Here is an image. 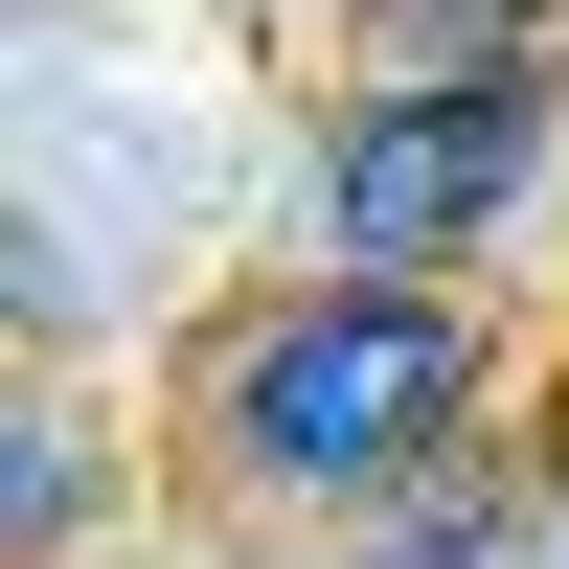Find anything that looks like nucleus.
Here are the masks:
<instances>
[{
    "instance_id": "f257e3e1",
    "label": "nucleus",
    "mask_w": 569,
    "mask_h": 569,
    "mask_svg": "<svg viewBox=\"0 0 569 569\" xmlns=\"http://www.w3.org/2000/svg\"><path fill=\"white\" fill-rule=\"evenodd\" d=\"M479 388H501L479 297H433V273H273L182 365V456L228 501H297V525H388V501H433L479 456Z\"/></svg>"
},
{
    "instance_id": "f03ea898",
    "label": "nucleus",
    "mask_w": 569,
    "mask_h": 569,
    "mask_svg": "<svg viewBox=\"0 0 569 569\" xmlns=\"http://www.w3.org/2000/svg\"><path fill=\"white\" fill-rule=\"evenodd\" d=\"M547 137H569V69H501V91H342L319 160H297L319 273H433V297H456V273L547 206Z\"/></svg>"
},
{
    "instance_id": "7ed1b4c3",
    "label": "nucleus",
    "mask_w": 569,
    "mask_h": 569,
    "mask_svg": "<svg viewBox=\"0 0 569 569\" xmlns=\"http://www.w3.org/2000/svg\"><path fill=\"white\" fill-rule=\"evenodd\" d=\"M547 69V0H342V91H501Z\"/></svg>"
},
{
    "instance_id": "20e7f679",
    "label": "nucleus",
    "mask_w": 569,
    "mask_h": 569,
    "mask_svg": "<svg viewBox=\"0 0 569 569\" xmlns=\"http://www.w3.org/2000/svg\"><path fill=\"white\" fill-rule=\"evenodd\" d=\"M525 525H547V456H456L433 501H388L342 569H525Z\"/></svg>"
},
{
    "instance_id": "39448f33",
    "label": "nucleus",
    "mask_w": 569,
    "mask_h": 569,
    "mask_svg": "<svg viewBox=\"0 0 569 569\" xmlns=\"http://www.w3.org/2000/svg\"><path fill=\"white\" fill-rule=\"evenodd\" d=\"M91 525V433H69V410H23V547H69Z\"/></svg>"
}]
</instances>
